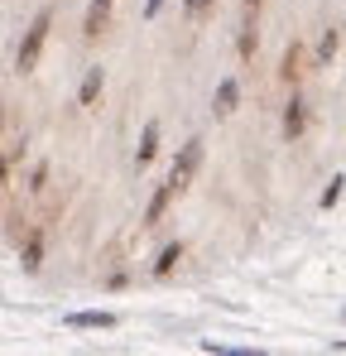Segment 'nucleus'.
<instances>
[{
    "label": "nucleus",
    "mask_w": 346,
    "mask_h": 356,
    "mask_svg": "<svg viewBox=\"0 0 346 356\" xmlns=\"http://www.w3.org/2000/svg\"><path fill=\"white\" fill-rule=\"evenodd\" d=\"M197 164H202V140H188V145H183V154L173 159L169 183H173V188H188V178L197 174Z\"/></svg>",
    "instance_id": "f257e3e1"
},
{
    "label": "nucleus",
    "mask_w": 346,
    "mask_h": 356,
    "mask_svg": "<svg viewBox=\"0 0 346 356\" xmlns=\"http://www.w3.org/2000/svg\"><path fill=\"white\" fill-rule=\"evenodd\" d=\"M44 39H49V15H39V19H34V29H29V39L19 44V72H29V67L39 63V49H44Z\"/></svg>",
    "instance_id": "f03ea898"
},
{
    "label": "nucleus",
    "mask_w": 346,
    "mask_h": 356,
    "mask_svg": "<svg viewBox=\"0 0 346 356\" xmlns=\"http://www.w3.org/2000/svg\"><path fill=\"white\" fill-rule=\"evenodd\" d=\"M106 10H111V0H92V10H87V34H97V29H101Z\"/></svg>",
    "instance_id": "39448f33"
},
{
    "label": "nucleus",
    "mask_w": 346,
    "mask_h": 356,
    "mask_svg": "<svg viewBox=\"0 0 346 356\" xmlns=\"http://www.w3.org/2000/svg\"><path fill=\"white\" fill-rule=\"evenodd\" d=\"M284 130H288V135H298V130H303V111H298V102L288 106V120H284Z\"/></svg>",
    "instance_id": "6e6552de"
},
{
    "label": "nucleus",
    "mask_w": 346,
    "mask_h": 356,
    "mask_svg": "<svg viewBox=\"0 0 346 356\" xmlns=\"http://www.w3.org/2000/svg\"><path fill=\"white\" fill-rule=\"evenodd\" d=\"M97 87H101V67H92V72H87V82H82V102H92V97H97Z\"/></svg>",
    "instance_id": "0eeeda50"
},
{
    "label": "nucleus",
    "mask_w": 346,
    "mask_h": 356,
    "mask_svg": "<svg viewBox=\"0 0 346 356\" xmlns=\"http://www.w3.org/2000/svg\"><path fill=\"white\" fill-rule=\"evenodd\" d=\"M159 5H164V0H149V15H154V10H159Z\"/></svg>",
    "instance_id": "f8f14e48"
},
{
    "label": "nucleus",
    "mask_w": 346,
    "mask_h": 356,
    "mask_svg": "<svg viewBox=\"0 0 346 356\" xmlns=\"http://www.w3.org/2000/svg\"><path fill=\"white\" fill-rule=\"evenodd\" d=\"M67 323H72V327H111L115 318H111V313H72Z\"/></svg>",
    "instance_id": "7ed1b4c3"
},
{
    "label": "nucleus",
    "mask_w": 346,
    "mask_h": 356,
    "mask_svg": "<svg viewBox=\"0 0 346 356\" xmlns=\"http://www.w3.org/2000/svg\"><path fill=\"white\" fill-rule=\"evenodd\" d=\"M236 92H240V87H236L231 77H226V82H222V87H217V111H222V116H226L231 106H236Z\"/></svg>",
    "instance_id": "20e7f679"
},
{
    "label": "nucleus",
    "mask_w": 346,
    "mask_h": 356,
    "mask_svg": "<svg viewBox=\"0 0 346 356\" xmlns=\"http://www.w3.org/2000/svg\"><path fill=\"white\" fill-rule=\"evenodd\" d=\"M337 197H342V178H332V188H327V193H322V207H332V202H337Z\"/></svg>",
    "instance_id": "1a4fd4ad"
},
{
    "label": "nucleus",
    "mask_w": 346,
    "mask_h": 356,
    "mask_svg": "<svg viewBox=\"0 0 346 356\" xmlns=\"http://www.w3.org/2000/svg\"><path fill=\"white\" fill-rule=\"evenodd\" d=\"M207 5H212V0H188V10H192V15H197V10H207Z\"/></svg>",
    "instance_id": "9b49d317"
},
{
    "label": "nucleus",
    "mask_w": 346,
    "mask_h": 356,
    "mask_svg": "<svg viewBox=\"0 0 346 356\" xmlns=\"http://www.w3.org/2000/svg\"><path fill=\"white\" fill-rule=\"evenodd\" d=\"M173 260H178V245H169V250H164V260H159V275H169Z\"/></svg>",
    "instance_id": "9d476101"
},
{
    "label": "nucleus",
    "mask_w": 346,
    "mask_h": 356,
    "mask_svg": "<svg viewBox=\"0 0 346 356\" xmlns=\"http://www.w3.org/2000/svg\"><path fill=\"white\" fill-rule=\"evenodd\" d=\"M154 145H159V125H149V130H145V140H140V164H149V159H154Z\"/></svg>",
    "instance_id": "423d86ee"
}]
</instances>
